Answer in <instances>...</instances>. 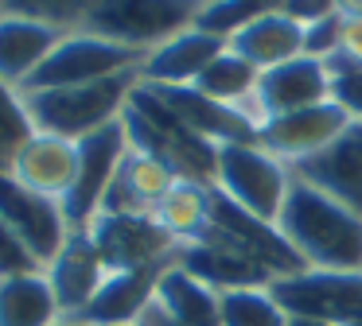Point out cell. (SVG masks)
Masks as SVG:
<instances>
[{"label":"cell","mask_w":362,"mask_h":326,"mask_svg":"<svg viewBox=\"0 0 362 326\" xmlns=\"http://www.w3.org/2000/svg\"><path fill=\"white\" fill-rule=\"evenodd\" d=\"M0 222L8 225L20 241L35 253V260L47 268L51 260L59 256V248L66 245L71 237V225L63 217V206L43 194L28 191L24 183L8 175V171H0Z\"/></svg>","instance_id":"7c38bea8"},{"label":"cell","mask_w":362,"mask_h":326,"mask_svg":"<svg viewBox=\"0 0 362 326\" xmlns=\"http://www.w3.org/2000/svg\"><path fill=\"white\" fill-rule=\"evenodd\" d=\"M175 264L187 268L195 279H203L214 291H238V287H269L273 276L265 268H257L253 260H245L242 253L218 245V241H191V245L175 248Z\"/></svg>","instance_id":"7402d4cb"},{"label":"cell","mask_w":362,"mask_h":326,"mask_svg":"<svg viewBox=\"0 0 362 326\" xmlns=\"http://www.w3.org/2000/svg\"><path fill=\"white\" fill-rule=\"evenodd\" d=\"M288 326H335V322H320V318H288Z\"/></svg>","instance_id":"74e56055"},{"label":"cell","mask_w":362,"mask_h":326,"mask_svg":"<svg viewBox=\"0 0 362 326\" xmlns=\"http://www.w3.org/2000/svg\"><path fill=\"white\" fill-rule=\"evenodd\" d=\"M281 16H288L300 28H312V23L339 16V12H335V0H281Z\"/></svg>","instance_id":"e575fe53"},{"label":"cell","mask_w":362,"mask_h":326,"mask_svg":"<svg viewBox=\"0 0 362 326\" xmlns=\"http://www.w3.org/2000/svg\"><path fill=\"white\" fill-rule=\"evenodd\" d=\"M339 39H343V16H327V20L304 28V54L308 59L331 62L339 54Z\"/></svg>","instance_id":"836d02e7"},{"label":"cell","mask_w":362,"mask_h":326,"mask_svg":"<svg viewBox=\"0 0 362 326\" xmlns=\"http://www.w3.org/2000/svg\"><path fill=\"white\" fill-rule=\"evenodd\" d=\"M273 299L288 318H320L335 326L362 322V272H323L304 268L269 284Z\"/></svg>","instance_id":"ba28073f"},{"label":"cell","mask_w":362,"mask_h":326,"mask_svg":"<svg viewBox=\"0 0 362 326\" xmlns=\"http://www.w3.org/2000/svg\"><path fill=\"white\" fill-rule=\"evenodd\" d=\"M144 54L148 51L113 43V39H102L94 31H66L55 51L43 59V66L20 85V93L66 90V85H86V82H102V78L125 74V70H141Z\"/></svg>","instance_id":"5b68a950"},{"label":"cell","mask_w":362,"mask_h":326,"mask_svg":"<svg viewBox=\"0 0 362 326\" xmlns=\"http://www.w3.org/2000/svg\"><path fill=\"white\" fill-rule=\"evenodd\" d=\"M94 4L98 0H0V12L28 16V20L51 23L59 31H82Z\"/></svg>","instance_id":"4dcf8cb0"},{"label":"cell","mask_w":362,"mask_h":326,"mask_svg":"<svg viewBox=\"0 0 362 326\" xmlns=\"http://www.w3.org/2000/svg\"><path fill=\"white\" fill-rule=\"evenodd\" d=\"M86 233L105 272H129L144 268V264L175 260V248H180V241L160 229L152 214H98L86 225Z\"/></svg>","instance_id":"30bf717a"},{"label":"cell","mask_w":362,"mask_h":326,"mask_svg":"<svg viewBox=\"0 0 362 326\" xmlns=\"http://www.w3.org/2000/svg\"><path fill=\"white\" fill-rule=\"evenodd\" d=\"M133 326H144V322H133Z\"/></svg>","instance_id":"ab89813d"},{"label":"cell","mask_w":362,"mask_h":326,"mask_svg":"<svg viewBox=\"0 0 362 326\" xmlns=\"http://www.w3.org/2000/svg\"><path fill=\"white\" fill-rule=\"evenodd\" d=\"M226 47L265 74V70L284 66V62L304 54V28L281 12H269L261 20H253L250 28H242L238 35H230Z\"/></svg>","instance_id":"cb8c5ba5"},{"label":"cell","mask_w":362,"mask_h":326,"mask_svg":"<svg viewBox=\"0 0 362 326\" xmlns=\"http://www.w3.org/2000/svg\"><path fill=\"white\" fill-rule=\"evenodd\" d=\"M354 326H362V322H354Z\"/></svg>","instance_id":"60d3db41"},{"label":"cell","mask_w":362,"mask_h":326,"mask_svg":"<svg viewBox=\"0 0 362 326\" xmlns=\"http://www.w3.org/2000/svg\"><path fill=\"white\" fill-rule=\"evenodd\" d=\"M136 85H141V70H125V74L102 78V82L66 85V90H35L20 93V97H24L35 132H55V136L78 144L90 132L121 121Z\"/></svg>","instance_id":"3957f363"},{"label":"cell","mask_w":362,"mask_h":326,"mask_svg":"<svg viewBox=\"0 0 362 326\" xmlns=\"http://www.w3.org/2000/svg\"><path fill=\"white\" fill-rule=\"evenodd\" d=\"M335 12L346 16V20H351V16H362V0H335Z\"/></svg>","instance_id":"8d00e7d4"},{"label":"cell","mask_w":362,"mask_h":326,"mask_svg":"<svg viewBox=\"0 0 362 326\" xmlns=\"http://www.w3.org/2000/svg\"><path fill=\"white\" fill-rule=\"evenodd\" d=\"M331 70V101L362 124V66H343V62H327Z\"/></svg>","instance_id":"1f68e13d"},{"label":"cell","mask_w":362,"mask_h":326,"mask_svg":"<svg viewBox=\"0 0 362 326\" xmlns=\"http://www.w3.org/2000/svg\"><path fill=\"white\" fill-rule=\"evenodd\" d=\"M292 186V167L269 155L261 144H222L218 171H214V191H222L234 206L250 214L276 222L281 206Z\"/></svg>","instance_id":"8992f818"},{"label":"cell","mask_w":362,"mask_h":326,"mask_svg":"<svg viewBox=\"0 0 362 326\" xmlns=\"http://www.w3.org/2000/svg\"><path fill=\"white\" fill-rule=\"evenodd\" d=\"M346 124H351V116L335 101H323V105H308L284 116H269L257 128V144L281 163L296 167V163L312 159L315 152H323Z\"/></svg>","instance_id":"4fadbf2b"},{"label":"cell","mask_w":362,"mask_h":326,"mask_svg":"<svg viewBox=\"0 0 362 326\" xmlns=\"http://www.w3.org/2000/svg\"><path fill=\"white\" fill-rule=\"evenodd\" d=\"M292 175L362 217V124L351 121L323 152L296 163Z\"/></svg>","instance_id":"5bb4252c"},{"label":"cell","mask_w":362,"mask_h":326,"mask_svg":"<svg viewBox=\"0 0 362 326\" xmlns=\"http://www.w3.org/2000/svg\"><path fill=\"white\" fill-rule=\"evenodd\" d=\"M121 124H125L129 147L144 155H156L160 163L175 171L187 183H203L214 186V171H218V147L211 140L195 136L172 109L164 105L152 85H136L133 97H129L125 113H121Z\"/></svg>","instance_id":"7a4b0ae2"},{"label":"cell","mask_w":362,"mask_h":326,"mask_svg":"<svg viewBox=\"0 0 362 326\" xmlns=\"http://www.w3.org/2000/svg\"><path fill=\"white\" fill-rule=\"evenodd\" d=\"M206 0H98L82 31H94L113 43L156 51L180 31L195 28Z\"/></svg>","instance_id":"277c9868"},{"label":"cell","mask_w":362,"mask_h":326,"mask_svg":"<svg viewBox=\"0 0 362 326\" xmlns=\"http://www.w3.org/2000/svg\"><path fill=\"white\" fill-rule=\"evenodd\" d=\"M8 175L16 183H24L28 191L63 206V198L71 194L74 179H78V144L55 136V132H32L28 144L12 159Z\"/></svg>","instance_id":"9a60e30c"},{"label":"cell","mask_w":362,"mask_h":326,"mask_svg":"<svg viewBox=\"0 0 362 326\" xmlns=\"http://www.w3.org/2000/svg\"><path fill=\"white\" fill-rule=\"evenodd\" d=\"M211 198H214V186L180 179V183L160 198V206L152 210V217H156L160 229L172 233L180 245H191V241H199L206 233V225H211Z\"/></svg>","instance_id":"484cf974"},{"label":"cell","mask_w":362,"mask_h":326,"mask_svg":"<svg viewBox=\"0 0 362 326\" xmlns=\"http://www.w3.org/2000/svg\"><path fill=\"white\" fill-rule=\"evenodd\" d=\"M32 132H35V124L24 109L20 90H12V85L0 78V171H12V159H16V152L28 144Z\"/></svg>","instance_id":"f546056e"},{"label":"cell","mask_w":362,"mask_h":326,"mask_svg":"<svg viewBox=\"0 0 362 326\" xmlns=\"http://www.w3.org/2000/svg\"><path fill=\"white\" fill-rule=\"evenodd\" d=\"M226 51V39L206 35L199 28L180 31L175 39L160 43L156 51L144 54L141 82L144 85H195V78Z\"/></svg>","instance_id":"ffe728a7"},{"label":"cell","mask_w":362,"mask_h":326,"mask_svg":"<svg viewBox=\"0 0 362 326\" xmlns=\"http://www.w3.org/2000/svg\"><path fill=\"white\" fill-rule=\"evenodd\" d=\"M276 225L308 268L362 272V217L320 194L315 186L300 183L296 175H292Z\"/></svg>","instance_id":"6da1fadb"},{"label":"cell","mask_w":362,"mask_h":326,"mask_svg":"<svg viewBox=\"0 0 362 326\" xmlns=\"http://www.w3.org/2000/svg\"><path fill=\"white\" fill-rule=\"evenodd\" d=\"M152 90L164 97V105L187 124L195 136L211 140L214 147L222 144H257V124L234 105H222V101L199 93L195 85H152Z\"/></svg>","instance_id":"e0dca14e"},{"label":"cell","mask_w":362,"mask_h":326,"mask_svg":"<svg viewBox=\"0 0 362 326\" xmlns=\"http://www.w3.org/2000/svg\"><path fill=\"white\" fill-rule=\"evenodd\" d=\"M51 326H82V322H74V318H55Z\"/></svg>","instance_id":"f35d334b"},{"label":"cell","mask_w":362,"mask_h":326,"mask_svg":"<svg viewBox=\"0 0 362 326\" xmlns=\"http://www.w3.org/2000/svg\"><path fill=\"white\" fill-rule=\"evenodd\" d=\"M257 78H261V70L250 66L242 54H234L226 47V51L195 78V90L206 93V97H214V101H222V105L242 109L245 101L253 97V90H257Z\"/></svg>","instance_id":"4316f807"},{"label":"cell","mask_w":362,"mask_h":326,"mask_svg":"<svg viewBox=\"0 0 362 326\" xmlns=\"http://www.w3.org/2000/svg\"><path fill=\"white\" fill-rule=\"evenodd\" d=\"M24 272H43V264L35 260V253L0 222V279L4 276H24Z\"/></svg>","instance_id":"d6a6232c"},{"label":"cell","mask_w":362,"mask_h":326,"mask_svg":"<svg viewBox=\"0 0 362 326\" xmlns=\"http://www.w3.org/2000/svg\"><path fill=\"white\" fill-rule=\"evenodd\" d=\"M175 183H180V175L168 163H160L156 155H144L136 147H129L98 214H152L160 206V198Z\"/></svg>","instance_id":"d6986e66"},{"label":"cell","mask_w":362,"mask_h":326,"mask_svg":"<svg viewBox=\"0 0 362 326\" xmlns=\"http://www.w3.org/2000/svg\"><path fill=\"white\" fill-rule=\"evenodd\" d=\"M222 326H288V315L269 287H238L222 291Z\"/></svg>","instance_id":"83f0119b"},{"label":"cell","mask_w":362,"mask_h":326,"mask_svg":"<svg viewBox=\"0 0 362 326\" xmlns=\"http://www.w3.org/2000/svg\"><path fill=\"white\" fill-rule=\"evenodd\" d=\"M199 241H218V245L242 253L245 260H253L257 268H265L273 279L296 276L308 264L300 260V253L288 245V237L281 233L276 222H265V217L250 214V210L234 206L222 191H214L211 198V225Z\"/></svg>","instance_id":"52a82bcc"},{"label":"cell","mask_w":362,"mask_h":326,"mask_svg":"<svg viewBox=\"0 0 362 326\" xmlns=\"http://www.w3.org/2000/svg\"><path fill=\"white\" fill-rule=\"evenodd\" d=\"M55 318L63 315L43 272L0 279V326H51Z\"/></svg>","instance_id":"d4e9b609"},{"label":"cell","mask_w":362,"mask_h":326,"mask_svg":"<svg viewBox=\"0 0 362 326\" xmlns=\"http://www.w3.org/2000/svg\"><path fill=\"white\" fill-rule=\"evenodd\" d=\"M152 307L168 318L172 326H222V295L195 279L187 268L168 264L156 284Z\"/></svg>","instance_id":"603a6c76"},{"label":"cell","mask_w":362,"mask_h":326,"mask_svg":"<svg viewBox=\"0 0 362 326\" xmlns=\"http://www.w3.org/2000/svg\"><path fill=\"white\" fill-rule=\"evenodd\" d=\"M63 35L66 31L51 28V23L28 20V16L16 12H0V78L12 90H20L43 66V59L55 51Z\"/></svg>","instance_id":"44dd1931"},{"label":"cell","mask_w":362,"mask_h":326,"mask_svg":"<svg viewBox=\"0 0 362 326\" xmlns=\"http://www.w3.org/2000/svg\"><path fill=\"white\" fill-rule=\"evenodd\" d=\"M51 291H55V303H59V315L63 318H78L82 310L90 307V299L98 295V287L105 284V264L98 256L90 233H71L66 245L59 248V256L43 268Z\"/></svg>","instance_id":"ac0fdd59"},{"label":"cell","mask_w":362,"mask_h":326,"mask_svg":"<svg viewBox=\"0 0 362 326\" xmlns=\"http://www.w3.org/2000/svg\"><path fill=\"white\" fill-rule=\"evenodd\" d=\"M331 62L343 66H362V16H343V39H339V54Z\"/></svg>","instance_id":"d590c367"},{"label":"cell","mask_w":362,"mask_h":326,"mask_svg":"<svg viewBox=\"0 0 362 326\" xmlns=\"http://www.w3.org/2000/svg\"><path fill=\"white\" fill-rule=\"evenodd\" d=\"M125 152H129V136L121 121L90 132L86 140H78V179H74L71 194L63 198V217L71 225V233H86V225L98 217L102 198L110 191Z\"/></svg>","instance_id":"9c48e42d"},{"label":"cell","mask_w":362,"mask_h":326,"mask_svg":"<svg viewBox=\"0 0 362 326\" xmlns=\"http://www.w3.org/2000/svg\"><path fill=\"white\" fill-rule=\"evenodd\" d=\"M269 12H281V0H206L199 20H195V28L206 31V35L230 39Z\"/></svg>","instance_id":"f1b7e54d"},{"label":"cell","mask_w":362,"mask_h":326,"mask_svg":"<svg viewBox=\"0 0 362 326\" xmlns=\"http://www.w3.org/2000/svg\"><path fill=\"white\" fill-rule=\"evenodd\" d=\"M323 101H331L327 62L300 54V59L284 62V66H273L257 78V90L242 105V113L261 128L269 116H284V113H296V109H308V105H323Z\"/></svg>","instance_id":"8fae6325"},{"label":"cell","mask_w":362,"mask_h":326,"mask_svg":"<svg viewBox=\"0 0 362 326\" xmlns=\"http://www.w3.org/2000/svg\"><path fill=\"white\" fill-rule=\"evenodd\" d=\"M168 264H175V260L144 264V268H129V272H110L105 284L98 287V295L90 299V307L74 322H82V326H133V322H141L144 310L156 299V284H160Z\"/></svg>","instance_id":"2e32d148"}]
</instances>
